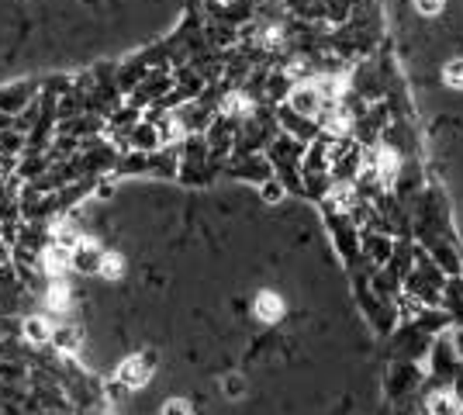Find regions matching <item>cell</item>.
<instances>
[{
  "label": "cell",
  "mask_w": 463,
  "mask_h": 415,
  "mask_svg": "<svg viewBox=\"0 0 463 415\" xmlns=\"http://www.w3.org/2000/svg\"><path fill=\"white\" fill-rule=\"evenodd\" d=\"M121 381L128 384V388H139V384H146L149 381V360H142V357H132V360H125L121 363Z\"/></svg>",
  "instance_id": "6da1fadb"
},
{
  "label": "cell",
  "mask_w": 463,
  "mask_h": 415,
  "mask_svg": "<svg viewBox=\"0 0 463 415\" xmlns=\"http://www.w3.org/2000/svg\"><path fill=\"white\" fill-rule=\"evenodd\" d=\"M256 311H260V318H267V322H277L283 305H280L277 295H260V302H256Z\"/></svg>",
  "instance_id": "7a4b0ae2"
},
{
  "label": "cell",
  "mask_w": 463,
  "mask_h": 415,
  "mask_svg": "<svg viewBox=\"0 0 463 415\" xmlns=\"http://www.w3.org/2000/svg\"><path fill=\"white\" fill-rule=\"evenodd\" d=\"M66 263H70L66 246H52V249H45V270L59 274V270H66Z\"/></svg>",
  "instance_id": "3957f363"
},
{
  "label": "cell",
  "mask_w": 463,
  "mask_h": 415,
  "mask_svg": "<svg viewBox=\"0 0 463 415\" xmlns=\"http://www.w3.org/2000/svg\"><path fill=\"white\" fill-rule=\"evenodd\" d=\"M28 336L35 343H45V339H52V329H49L45 318H28Z\"/></svg>",
  "instance_id": "277c9868"
},
{
  "label": "cell",
  "mask_w": 463,
  "mask_h": 415,
  "mask_svg": "<svg viewBox=\"0 0 463 415\" xmlns=\"http://www.w3.org/2000/svg\"><path fill=\"white\" fill-rule=\"evenodd\" d=\"M315 104H318V94H315V91H308V87L294 94V107H297V111H304V114H311V111H315Z\"/></svg>",
  "instance_id": "5b68a950"
},
{
  "label": "cell",
  "mask_w": 463,
  "mask_h": 415,
  "mask_svg": "<svg viewBox=\"0 0 463 415\" xmlns=\"http://www.w3.org/2000/svg\"><path fill=\"white\" fill-rule=\"evenodd\" d=\"M429 409H432V415H457V402L450 395H436L429 402Z\"/></svg>",
  "instance_id": "8992f818"
},
{
  "label": "cell",
  "mask_w": 463,
  "mask_h": 415,
  "mask_svg": "<svg viewBox=\"0 0 463 415\" xmlns=\"http://www.w3.org/2000/svg\"><path fill=\"white\" fill-rule=\"evenodd\" d=\"M66 291H70V288H66V284H56V288H52V291H49V305H52V308H66V305H70V295H66Z\"/></svg>",
  "instance_id": "52a82bcc"
},
{
  "label": "cell",
  "mask_w": 463,
  "mask_h": 415,
  "mask_svg": "<svg viewBox=\"0 0 463 415\" xmlns=\"http://www.w3.org/2000/svg\"><path fill=\"white\" fill-rule=\"evenodd\" d=\"M100 263H104L100 270H104L107 277H118V274H121V256H114V253H111V256H100Z\"/></svg>",
  "instance_id": "ba28073f"
},
{
  "label": "cell",
  "mask_w": 463,
  "mask_h": 415,
  "mask_svg": "<svg viewBox=\"0 0 463 415\" xmlns=\"http://www.w3.org/2000/svg\"><path fill=\"white\" fill-rule=\"evenodd\" d=\"M446 84L463 87V63H450V66H446Z\"/></svg>",
  "instance_id": "9c48e42d"
},
{
  "label": "cell",
  "mask_w": 463,
  "mask_h": 415,
  "mask_svg": "<svg viewBox=\"0 0 463 415\" xmlns=\"http://www.w3.org/2000/svg\"><path fill=\"white\" fill-rule=\"evenodd\" d=\"M163 415H194V409H190L187 402H170V405L163 409Z\"/></svg>",
  "instance_id": "30bf717a"
},
{
  "label": "cell",
  "mask_w": 463,
  "mask_h": 415,
  "mask_svg": "<svg viewBox=\"0 0 463 415\" xmlns=\"http://www.w3.org/2000/svg\"><path fill=\"white\" fill-rule=\"evenodd\" d=\"M415 7H418L422 14H439V7H443V0H415Z\"/></svg>",
  "instance_id": "8fae6325"
}]
</instances>
